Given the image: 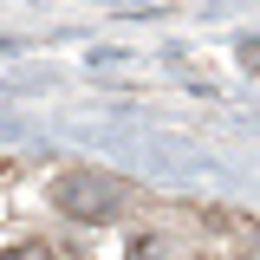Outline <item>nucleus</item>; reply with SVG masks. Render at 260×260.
<instances>
[{
    "mask_svg": "<svg viewBox=\"0 0 260 260\" xmlns=\"http://www.w3.org/2000/svg\"><path fill=\"white\" fill-rule=\"evenodd\" d=\"M7 260H65V254L46 247V241H20V247H7Z\"/></svg>",
    "mask_w": 260,
    "mask_h": 260,
    "instance_id": "2",
    "label": "nucleus"
},
{
    "mask_svg": "<svg viewBox=\"0 0 260 260\" xmlns=\"http://www.w3.org/2000/svg\"><path fill=\"white\" fill-rule=\"evenodd\" d=\"M124 202V182L117 176H98V169H65L52 182V208L72 215V221H111Z\"/></svg>",
    "mask_w": 260,
    "mask_h": 260,
    "instance_id": "1",
    "label": "nucleus"
},
{
    "mask_svg": "<svg viewBox=\"0 0 260 260\" xmlns=\"http://www.w3.org/2000/svg\"><path fill=\"white\" fill-rule=\"evenodd\" d=\"M130 260H162V254L150 247V241H137V247H130Z\"/></svg>",
    "mask_w": 260,
    "mask_h": 260,
    "instance_id": "3",
    "label": "nucleus"
}]
</instances>
